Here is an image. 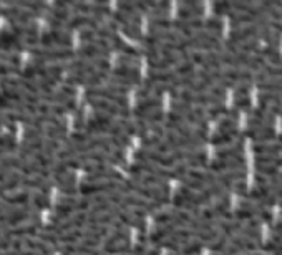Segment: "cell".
Wrapping results in <instances>:
<instances>
[{"instance_id": "cell-1", "label": "cell", "mask_w": 282, "mask_h": 255, "mask_svg": "<svg viewBox=\"0 0 282 255\" xmlns=\"http://www.w3.org/2000/svg\"><path fill=\"white\" fill-rule=\"evenodd\" d=\"M125 192H135L143 198L150 199L155 204H166L169 200V189L168 187H161V189H155V187L141 186L138 182H125Z\"/></svg>"}, {"instance_id": "cell-2", "label": "cell", "mask_w": 282, "mask_h": 255, "mask_svg": "<svg viewBox=\"0 0 282 255\" xmlns=\"http://www.w3.org/2000/svg\"><path fill=\"white\" fill-rule=\"evenodd\" d=\"M27 50H30L33 57L38 58V61H48V60H70L77 53L70 48H58V47H29Z\"/></svg>"}, {"instance_id": "cell-3", "label": "cell", "mask_w": 282, "mask_h": 255, "mask_svg": "<svg viewBox=\"0 0 282 255\" xmlns=\"http://www.w3.org/2000/svg\"><path fill=\"white\" fill-rule=\"evenodd\" d=\"M211 198H208L203 192H198V191H192L189 187H181L180 191L174 194V199L173 202L180 207H191L194 209L196 205H201V204H208Z\"/></svg>"}, {"instance_id": "cell-4", "label": "cell", "mask_w": 282, "mask_h": 255, "mask_svg": "<svg viewBox=\"0 0 282 255\" xmlns=\"http://www.w3.org/2000/svg\"><path fill=\"white\" fill-rule=\"evenodd\" d=\"M111 191H125L123 181H100V182H85L83 186L78 187V192L83 196L92 194H105Z\"/></svg>"}, {"instance_id": "cell-5", "label": "cell", "mask_w": 282, "mask_h": 255, "mask_svg": "<svg viewBox=\"0 0 282 255\" xmlns=\"http://www.w3.org/2000/svg\"><path fill=\"white\" fill-rule=\"evenodd\" d=\"M38 42L42 43V47H58V48H68L70 47V35L63 32V30H48L43 32L38 37Z\"/></svg>"}, {"instance_id": "cell-6", "label": "cell", "mask_w": 282, "mask_h": 255, "mask_svg": "<svg viewBox=\"0 0 282 255\" xmlns=\"http://www.w3.org/2000/svg\"><path fill=\"white\" fill-rule=\"evenodd\" d=\"M87 98H96V100H105L110 103H115L118 106L128 108V101L122 93L115 91L111 88H90L87 91Z\"/></svg>"}, {"instance_id": "cell-7", "label": "cell", "mask_w": 282, "mask_h": 255, "mask_svg": "<svg viewBox=\"0 0 282 255\" xmlns=\"http://www.w3.org/2000/svg\"><path fill=\"white\" fill-rule=\"evenodd\" d=\"M173 96L180 98L183 103H188V105H214L218 101L216 96L208 95V93H194L189 91V89H185V91H173Z\"/></svg>"}, {"instance_id": "cell-8", "label": "cell", "mask_w": 282, "mask_h": 255, "mask_svg": "<svg viewBox=\"0 0 282 255\" xmlns=\"http://www.w3.org/2000/svg\"><path fill=\"white\" fill-rule=\"evenodd\" d=\"M88 103L92 106H95L96 110H101L105 113H108V116H122L123 119H126L129 116V110L128 108H123V106H118L115 103H110V101H105V100H96V98H87Z\"/></svg>"}, {"instance_id": "cell-9", "label": "cell", "mask_w": 282, "mask_h": 255, "mask_svg": "<svg viewBox=\"0 0 282 255\" xmlns=\"http://www.w3.org/2000/svg\"><path fill=\"white\" fill-rule=\"evenodd\" d=\"M243 138H251L254 141H274L277 140V134L274 133V128H248L241 131Z\"/></svg>"}, {"instance_id": "cell-10", "label": "cell", "mask_w": 282, "mask_h": 255, "mask_svg": "<svg viewBox=\"0 0 282 255\" xmlns=\"http://www.w3.org/2000/svg\"><path fill=\"white\" fill-rule=\"evenodd\" d=\"M33 196H30V192L29 191H25V189H19V191H13V192H8V194L3 196L2 199V202L3 204H7L8 207H19V205H24L25 207V204L29 202L30 199H32Z\"/></svg>"}, {"instance_id": "cell-11", "label": "cell", "mask_w": 282, "mask_h": 255, "mask_svg": "<svg viewBox=\"0 0 282 255\" xmlns=\"http://www.w3.org/2000/svg\"><path fill=\"white\" fill-rule=\"evenodd\" d=\"M159 103H161V98L159 96H148V98H145V100H141L140 103H138V106L135 108V113L138 118H145L146 114H150V113H153V111H156L155 108L156 106H159Z\"/></svg>"}, {"instance_id": "cell-12", "label": "cell", "mask_w": 282, "mask_h": 255, "mask_svg": "<svg viewBox=\"0 0 282 255\" xmlns=\"http://www.w3.org/2000/svg\"><path fill=\"white\" fill-rule=\"evenodd\" d=\"M38 229V222H24L20 226L10 227L3 232V235L7 237H25V235H35V232Z\"/></svg>"}, {"instance_id": "cell-13", "label": "cell", "mask_w": 282, "mask_h": 255, "mask_svg": "<svg viewBox=\"0 0 282 255\" xmlns=\"http://www.w3.org/2000/svg\"><path fill=\"white\" fill-rule=\"evenodd\" d=\"M87 181H88V182H100V181H123V177H122V174H120V172L110 171L108 168H105V169H100V171L88 172Z\"/></svg>"}, {"instance_id": "cell-14", "label": "cell", "mask_w": 282, "mask_h": 255, "mask_svg": "<svg viewBox=\"0 0 282 255\" xmlns=\"http://www.w3.org/2000/svg\"><path fill=\"white\" fill-rule=\"evenodd\" d=\"M113 75H115V78L128 80V82H131L133 85L140 80V71H138L136 68H133L131 65H125V63L113 68Z\"/></svg>"}, {"instance_id": "cell-15", "label": "cell", "mask_w": 282, "mask_h": 255, "mask_svg": "<svg viewBox=\"0 0 282 255\" xmlns=\"http://www.w3.org/2000/svg\"><path fill=\"white\" fill-rule=\"evenodd\" d=\"M252 151L257 156H274L282 153V141L277 140V142H259L252 146Z\"/></svg>"}, {"instance_id": "cell-16", "label": "cell", "mask_w": 282, "mask_h": 255, "mask_svg": "<svg viewBox=\"0 0 282 255\" xmlns=\"http://www.w3.org/2000/svg\"><path fill=\"white\" fill-rule=\"evenodd\" d=\"M244 164V159L234 158V159H216L214 163L208 164L211 171H227V169H237Z\"/></svg>"}, {"instance_id": "cell-17", "label": "cell", "mask_w": 282, "mask_h": 255, "mask_svg": "<svg viewBox=\"0 0 282 255\" xmlns=\"http://www.w3.org/2000/svg\"><path fill=\"white\" fill-rule=\"evenodd\" d=\"M241 131L239 129H229V131H218L216 134L213 136V144H218V146H221V144H229V142H232L234 140H241Z\"/></svg>"}, {"instance_id": "cell-18", "label": "cell", "mask_w": 282, "mask_h": 255, "mask_svg": "<svg viewBox=\"0 0 282 255\" xmlns=\"http://www.w3.org/2000/svg\"><path fill=\"white\" fill-rule=\"evenodd\" d=\"M24 247H27L32 252L42 254V255H50V247L48 244H45L40 239H33V237H29V239H24Z\"/></svg>"}, {"instance_id": "cell-19", "label": "cell", "mask_w": 282, "mask_h": 255, "mask_svg": "<svg viewBox=\"0 0 282 255\" xmlns=\"http://www.w3.org/2000/svg\"><path fill=\"white\" fill-rule=\"evenodd\" d=\"M201 249H203L201 242H183V240H178L174 252H178L180 255H196L198 252H201Z\"/></svg>"}, {"instance_id": "cell-20", "label": "cell", "mask_w": 282, "mask_h": 255, "mask_svg": "<svg viewBox=\"0 0 282 255\" xmlns=\"http://www.w3.org/2000/svg\"><path fill=\"white\" fill-rule=\"evenodd\" d=\"M241 153H243V144H241V142H236V144H231L227 147H221V149L218 151V159L241 158Z\"/></svg>"}, {"instance_id": "cell-21", "label": "cell", "mask_w": 282, "mask_h": 255, "mask_svg": "<svg viewBox=\"0 0 282 255\" xmlns=\"http://www.w3.org/2000/svg\"><path fill=\"white\" fill-rule=\"evenodd\" d=\"M188 176H189L191 181H198L203 182V184H213L214 182V176L206 171H199V169H188Z\"/></svg>"}, {"instance_id": "cell-22", "label": "cell", "mask_w": 282, "mask_h": 255, "mask_svg": "<svg viewBox=\"0 0 282 255\" xmlns=\"http://www.w3.org/2000/svg\"><path fill=\"white\" fill-rule=\"evenodd\" d=\"M236 106L239 110H249L251 108V96L248 93V88L243 86L239 89V93H237L236 96Z\"/></svg>"}, {"instance_id": "cell-23", "label": "cell", "mask_w": 282, "mask_h": 255, "mask_svg": "<svg viewBox=\"0 0 282 255\" xmlns=\"http://www.w3.org/2000/svg\"><path fill=\"white\" fill-rule=\"evenodd\" d=\"M246 177V174L244 172H227V174H222L221 176V182L224 184L226 187L227 186H236V184H239L241 182V179H244Z\"/></svg>"}, {"instance_id": "cell-24", "label": "cell", "mask_w": 282, "mask_h": 255, "mask_svg": "<svg viewBox=\"0 0 282 255\" xmlns=\"http://www.w3.org/2000/svg\"><path fill=\"white\" fill-rule=\"evenodd\" d=\"M32 205L37 209H48L50 207V200H48V196L43 194V192H37V194L32 198Z\"/></svg>"}, {"instance_id": "cell-25", "label": "cell", "mask_w": 282, "mask_h": 255, "mask_svg": "<svg viewBox=\"0 0 282 255\" xmlns=\"http://www.w3.org/2000/svg\"><path fill=\"white\" fill-rule=\"evenodd\" d=\"M264 77H271V78L282 77V61H279V63H276V65H267L266 68H264L262 78Z\"/></svg>"}, {"instance_id": "cell-26", "label": "cell", "mask_w": 282, "mask_h": 255, "mask_svg": "<svg viewBox=\"0 0 282 255\" xmlns=\"http://www.w3.org/2000/svg\"><path fill=\"white\" fill-rule=\"evenodd\" d=\"M208 114L211 116V118H214V119H218V118H226L227 114H231V111L227 110V108H224V106H221V105H218V106H213L211 110L208 111Z\"/></svg>"}, {"instance_id": "cell-27", "label": "cell", "mask_w": 282, "mask_h": 255, "mask_svg": "<svg viewBox=\"0 0 282 255\" xmlns=\"http://www.w3.org/2000/svg\"><path fill=\"white\" fill-rule=\"evenodd\" d=\"M249 255H261V254H249Z\"/></svg>"}]
</instances>
